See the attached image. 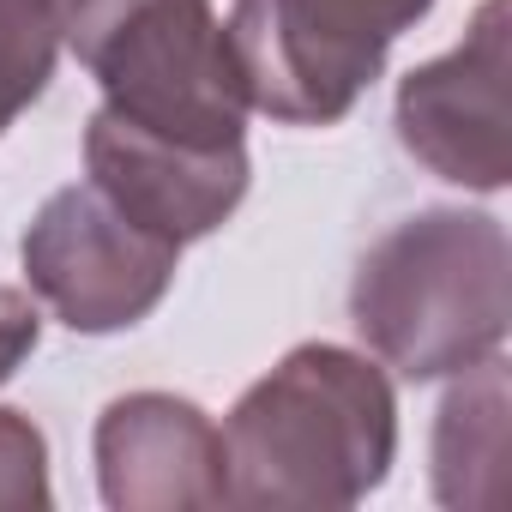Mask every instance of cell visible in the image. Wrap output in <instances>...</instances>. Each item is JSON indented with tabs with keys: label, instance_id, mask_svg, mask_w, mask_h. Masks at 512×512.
I'll use <instances>...</instances> for the list:
<instances>
[{
	"label": "cell",
	"instance_id": "6da1fadb",
	"mask_svg": "<svg viewBox=\"0 0 512 512\" xmlns=\"http://www.w3.org/2000/svg\"><path fill=\"white\" fill-rule=\"evenodd\" d=\"M223 434L229 506H356L374 494L398 452L392 380L338 344H296L266 380H253Z\"/></svg>",
	"mask_w": 512,
	"mask_h": 512
},
{
	"label": "cell",
	"instance_id": "7a4b0ae2",
	"mask_svg": "<svg viewBox=\"0 0 512 512\" xmlns=\"http://www.w3.org/2000/svg\"><path fill=\"white\" fill-rule=\"evenodd\" d=\"M512 320V247L500 217L434 205L392 223L356 266L350 326L404 380L500 356Z\"/></svg>",
	"mask_w": 512,
	"mask_h": 512
},
{
	"label": "cell",
	"instance_id": "3957f363",
	"mask_svg": "<svg viewBox=\"0 0 512 512\" xmlns=\"http://www.w3.org/2000/svg\"><path fill=\"white\" fill-rule=\"evenodd\" d=\"M61 37L103 109L199 151L247 145V85L211 0H67Z\"/></svg>",
	"mask_w": 512,
	"mask_h": 512
},
{
	"label": "cell",
	"instance_id": "277c9868",
	"mask_svg": "<svg viewBox=\"0 0 512 512\" xmlns=\"http://www.w3.org/2000/svg\"><path fill=\"white\" fill-rule=\"evenodd\" d=\"M428 7L434 0H235L223 31L253 109L284 127H332Z\"/></svg>",
	"mask_w": 512,
	"mask_h": 512
},
{
	"label": "cell",
	"instance_id": "5b68a950",
	"mask_svg": "<svg viewBox=\"0 0 512 512\" xmlns=\"http://www.w3.org/2000/svg\"><path fill=\"white\" fill-rule=\"evenodd\" d=\"M19 260L31 296L61 326L103 338L139 326L169 296L181 247L133 223L97 181H73L43 199L19 241Z\"/></svg>",
	"mask_w": 512,
	"mask_h": 512
},
{
	"label": "cell",
	"instance_id": "8992f818",
	"mask_svg": "<svg viewBox=\"0 0 512 512\" xmlns=\"http://www.w3.org/2000/svg\"><path fill=\"white\" fill-rule=\"evenodd\" d=\"M506 79H512V7L482 0L464 43L398 85L404 151L440 181H458L470 193H500L512 175Z\"/></svg>",
	"mask_w": 512,
	"mask_h": 512
},
{
	"label": "cell",
	"instance_id": "52a82bcc",
	"mask_svg": "<svg viewBox=\"0 0 512 512\" xmlns=\"http://www.w3.org/2000/svg\"><path fill=\"white\" fill-rule=\"evenodd\" d=\"M85 169L133 223L157 229L175 247L229 223V211L247 199V175H253L247 145H229V151L175 145V139H157V133L109 115V109H97L85 127Z\"/></svg>",
	"mask_w": 512,
	"mask_h": 512
},
{
	"label": "cell",
	"instance_id": "ba28073f",
	"mask_svg": "<svg viewBox=\"0 0 512 512\" xmlns=\"http://www.w3.org/2000/svg\"><path fill=\"white\" fill-rule=\"evenodd\" d=\"M97 482L115 512L229 506L223 434L175 392H127L97 416Z\"/></svg>",
	"mask_w": 512,
	"mask_h": 512
},
{
	"label": "cell",
	"instance_id": "9c48e42d",
	"mask_svg": "<svg viewBox=\"0 0 512 512\" xmlns=\"http://www.w3.org/2000/svg\"><path fill=\"white\" fill-rule=\"evenodd\" d=\"M500 476H506V362L482 356L440 404L434 494L446 506H500Z\"/></svg>",
	"mask_w": 512,
	"mask_h": 512
},
{
	"label": "cell",
	"instance_id": "30bf717a",
	"mask_svg": "<svg viewBox=\"0 0 512 512\" xmlns=\"http://www.w3.org/2000/svg\"><path fill=\"white\" fill-rule=\"evenodd\" d=\"M67 0H0V133H7L49 85L61 55Z\"/></svg>",
	"mask_w": 512,
	"mask_h": 512
},
{
	"label": "cell",
	"instance_id": "8fae6325",
	"mask_svg": "<svg viewBox=\"0 0 512 512\" xmlns=\"http://www.w3.org/2000/svg\"><path fill=\"white\" fill-rule=\"evenodd\" d=\"M49 494V440L25 410H0V512H43Z\"/></svg>",
	"mask_w": 512,
	"mask_h": 512
},
{
	"label": "cell",
	"instance_id": "7c38bea8",
	"mask_svg": "<svg viewBox=\"0 0 512 512\" xmlns=\"http://www.w3.org/2000/svg\"><path fill=\"white\" fill-rule=\"evenodd\" d=\"M37 338H43V320H37L31 296L0 284V380H13V368L37 350Z\"/></svg>",
	"mask_w": 512,
	"mask_h": 512
}]
</instances>
